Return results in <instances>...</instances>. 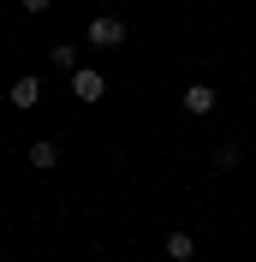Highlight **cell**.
<instances>
[{"label": "cell", "mask_w": 256, "mask_h": 262, "mask_svg": "<svg viewBox=\"0 0 256 262\" xmlns=\"http://www.w3.org/2000/svg\"><path fill=\"white\" fill-rule=\"evenodd\" d=\"M72 96L78 101H101L108 96V78H101L96 66H78V72H72Z\"/></svg>", "instance_id": "1"}, {"label": "cell", "mask_w": 256, "mask_h": 262, "mask_svg": "<svg viewBox=\"0 0 256 262\" xmlns=\"http://www.w3.org/2000/svg\"><path fill=\"white\" fill-rule=\"evenodd\" d=\"M185 107H191V114H215V90H208V83H191V90H185Z\"/></svg>", "instance_id": "4"}, {"label": "cell", "mask_w": 256, "mask_h": 262, "mask_svg": "<svg viewBox=\"0 0 256 262\" xmlns=\"http://www.w3.org/2000/svg\"><path fill=\"white\" fill-rule=\"evenodd\" d=\"M48 6H54V0H24V12H48Z\"/></svg>", "instance_id": "9"}, {"label": "cell", "mask_w": 256, "mask_h": 262, "mask_svg": "<svg viewBox=\"0 0 256 262\" xmlns=\"http://www.w3.org/2000/svg\"><path fill=\"white\" fill-rule=\"evenodd\" d=\"M215 167H221V173H232V167H239V149H232V143L215 149Z\"/></svg>", "instance_id": "8"}, {"label": "cell", "mask_w": 256, "mask_h": 262, "mask_svg": "<svg viewBox=\"0 0 256 262\" xmlns=\"http://www.w3.org/2000/svg\"><path fill=\"white\" fill-rule=\"evenodd\" d=\"M90 42H96V48H119V42H125V18H90Z\"/></svg>", "instance_id": "2"}, {"label": "cell", "mask_w": 256, "mask_h": 262, "mask_svg": "<svg viewBox=\"0 0 256 262\" xmlns=\"http://www.w3.org/2000/svg\"><path fill=\"white\" fill-rule=\"evenodd\" d=\"M30 167H36V173H48V167H60V149H54L48 137H42V143H30Z\"/></svg>", "instance_id": "5"}, {"label": "cell", "mask_w": 256, "mask_h": 262, "mask_svg": "<svg viewBox=\"0 0 256 262\" xmlns=\"http://www.w3.org/2000/svg\"><path fill=\"white\" fill-rule=\"evenodd\" d=\"M48 60H54V66H60V72H78V48H72V42H60V48H54V54H48Z\"/></svg>", "instance_id": "7"}, {"label": "cell", "mask_w": 256, "mask_h": 262, "mask_svg": "<svg viewBox=\"0 0 256 262\" xmlns=\"http://www.w3.org/2000/svg\"><path fill=\"white\" fill-rule=\"evenodd\" d=\"M191 250H197L191 232H173V238H167V256H173V262H191Z\"/></svg>", "instance_id": "6"}, {"label": "cell", "mask_w": 256, "mask_h": 262, "mask_svg": "<svg viewBox=\"0 0 256 262\" xmlns=\"http://www.w3.org/2000/svg\"><path fill=\"white\" fill-rule=\"evenodd\" d=\"M6 96H12V107H36V101H42V78H12Z\"/></svg>", "instance_id": "3"}]
</instances>
